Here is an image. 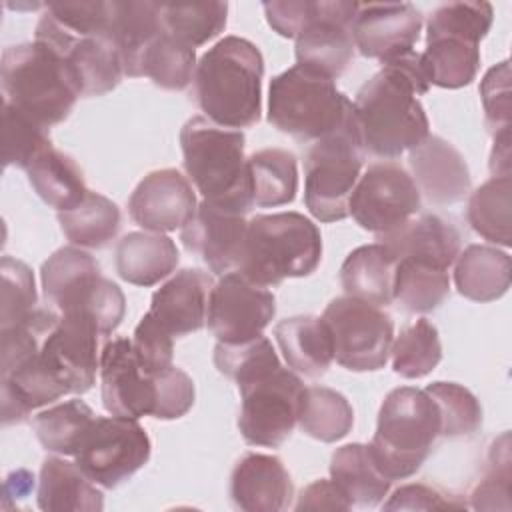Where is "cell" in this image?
<instances>
[{"mask_svg":"<svg viewBox=\"0 0 512 512\" xmlns=\"http://www.w3.org/2000/svg\"><path fill=\"white\" fill-rule=\"evenodd\" d=\"M428 88L420 54L412 50L384 62L356 92L352 104L368 154L394 160L430 134L428 116L418 100Z\"/></svg>","mask_w":512,"mask_h":512,"instance_id":"1","label":"cell"},{"mask_svg":"<svg viewBox=\"0 0 512 512\" xmlns=\"http://www.w3.org/2000/svg\"><path fill=\"white\" fill-rule=\"evenodd\" d=\"M264 58L256 44L224 36L196 62L194 100L222 128H250L262 112Z\"/></svg>","mask_w":512,"mask_h":512,"instance_id":"2","label":"cell"},{"mask_svg":"<svg viewBox=\"0 0 512 512\" xmlns=\"http://www.w3.org/2000/svg\"><path fill=\"white\" fill-rule=\"evenodd\" d=\"M322 260L318 226L300 212L256 214L248 220L238 272L270 288L286 278L310 276Z\"/></svg>","mask_w":512,"mask_h":512,"instance_id":"3","label":"cell"},{"mask_svg":"<svg viewBox=\"0 0 512 512\" xmlns=\"http://www.w3.org/2000/svg\"><path fill=\"white\" fill-rule=\"evenodd\" d=\"M244 146L240 130L222 128L206 116L190 118L180 130L184 170L204 200L248 214L254 200Z\"/></svg>","mask_w":512,"mask_h":512,"instance_id":"4","label":"cell"},{"mask_svg":"<svg viewBox=\"0 0 512 512\" xmlns=\"http://www.w3.org/2000/svg\"><path fill=\"white\" fill-rule=\"evenodd\" d=\"M0 80L4 102L46 130L66 120L80 98L64 58L40 40L8 46Z\"/></svg>","mask_w":512,"mask_h":512,"instance_id":"5","label":"cell"},{"mask_svg":"<svg viewBox=\"0 0 512 512\" xmlns=\"http://www.w3.org/2000/svg\"><path fill=\"white\" fill-rule=\"evenodd\" d=\"M440 436V414L426 390L400 386L386 394L368 444L374 462L390 480L420 470Z\"/></svg>","mask_w":512,"mask_h":512,"instance_id":"6","label":"cell"},{"mask_svg":"<svg viewBox=\"0 0 512 512\" xmlns=\"http://www.w3.org/2000/svg\"><path fill=\"white\" fill-rule=\"evenodd\" d=\"M40 280L46 302L58 314H82L102 336H110L120 326L126 312L124 292L100 274L96 258L82 248H58L42 264Z\"/></svg>","mask_w":512,"mask_h":512,"instance_id":"7","label":"cell"},{"mask_svg":"<svg viewBox=\"0 0 512 512\" xmlns=\"http://www.w3.org/2000/svg\"><path fill=\"white\" fill-rule=\"evenodd\" d=\"M352 100L334 80L294 64L270 80L268 122L300 142H316L336 130L352 112Z\"/></svg>","mask_w":512,"mask_h":512,"instance_id":"8","label":"cell"},{"mask_svg":"<svg viewBox=\"0 0 512 512\" xmlns=\"http://www.w3.org/2000/svg\"><path fill=\"white\" fill-rule=\"evenodd\" d=\"M354 106V104H352ZM366 158L354 108L330 134L312 142L304 160V204L320 222L350 216L348 202Z\"/></svg>","mask_w":512,"mask_h":512,"instance_id":"9","label":"cell"},{"mask_svg":"<svg viewBox=\"0 0 512 512\" xmlns=\"http://www.w3.org/2000/svg\"><path fill=\"white\" fill-rule=\"evenodd\" d=\"M304 388L300 376L284 366L238 382L242 398L238 428L242 438L252 446H282L298 424Z\"/></svg>","mask_w":512,"mask_h":512,"instance_id":"10","label":"cell"},{"mask_svg":"<svg viewBox=\"0 0 512 512\" xmlns=\"http://www.w3.org/2000/svg\"><path fill=\"white\" fill-rule=\"evenodd\" d=\"M334 360L352 372H374L386 366L394 342V322L380 308L354 296H338L324 308Z\"/></svg>","mask_w":512,"mask_h":512,"instance_id":"11","label":"cell"},{"mask_svg":"<svg viewBox=\"0 0 512 512\" xmlns=\"http://www.w3.org/2000/svg\"><path fill=\"white\" fill-rule=\"evenodd\" d=\"M150 452V438L136 418L96 416L74 458L94 484L116 488L150 460Z\"/></svg>","mask_w":512,"mask_h":512,"instance_id":"12","label":"cell"},{"mask_svg":"<svg viewBox=\"0 0 512 512\" xmlns=\"http://www.w3.org/2000/svg\"><path fill=\"white\" fill-rule=\"evenodd\" d=\"M422 198L412 176L396 162L384 160L358 178L348 210L356 224L376 236L388 234L420 212Z\"/></svg>","mask_w":512,"mask_h":512,"instance_id":"13","label":"cell"},{"mask_svg":"<svg viewBox=\"0 0 512 512\" xmlns=\"http://www.w3.org/2000/svg\"><path fill=\"white\" fill-rule=\"evenodd\" d=\"M274 314V294L232 270L212 286L206 324L218 342L242 344L262 336Z\"/></svg>","mask_w":512,"mask_h":512,"instance_id":"14","label":"cell"},{"mask_svg":"<svg viewBox=\"0 0 512 512\" xmlns=\"http://www.w3.org/2000/svg\"><path fill=\"white\" fill-rule=\"evenodd\" d=\"M102 334L82 314H60L56 326L44 336L38 362L66 394H86L100 370L98 342Z\"/></svg>","mask_w":512,"mask_h":512,"instance_id":"15","label":"cell"},{"mask_svg":"<svg viewBox=\"0 0 512 512\" xmlns=\"http://www.w3.org/2000/svg\"><path fill=\"white\" fill-rule=\"evenodd\" d=\"M34 40L46 42L64 58L80 96L112 92L124 76L120 52L110 36H72L42 14L34 30Z\"/></svg>","mask_w":512,"mask_h":512,"instance_id":"16","label":"cell"},{"mask_svg":"<svg viewBox=\"0 0 512 512\" xmlns=\"http://www.w3.org/2000/svg\"><path fill=\"white\" fill-rule=\"evenodd\" d=\"M358 2H312V12L296 36V64L316 70L332 80L344 74L352 56V20Z\"/></svg>","mask_w":512,"mask_h":512,"instance_id":"17","label":"cell"},{"mask_svg":"<svg viewBox=\"0 0 512 512\" xmlns=\"http://www.w3.org/2000/svg\"><path fill=\"white\" fill-rule=\"evenodd\" d=\"M102 404L112 416H152L156 404V376L138 364L130 338H112L100 352Z\"/></svg>","mask_w":512,"mask_h":512,"instance_id":"18","label":"cell"},{"mask_svg":"<svg viewBox=\"0 0 512 512\" xmlns=\"http://www.w3.org/2000/svg\"><path fill=\"white\" fill-rule=\"evenodd\" d=\"M196 194L190 180L176 168L146 174L128 200L134 224L146 232H172L184 228L196 214Z\"/></svg>","mask_w":512,"mask_h":512,"instance_id":"19","label":"cell"},{"mask_svg":"<svg viewBox=\"0 0 512 512\" xmlns=\"http://www.w3.org/2000/svg\"><path fill=\"white\" fill-rule=\"evenodd\" d=\"M248 220L246 214L222 204L202 200L192 220L182 228L184 248L198 254L214 274L238 270Z\"/></svg>","mask_w":512,"mask_h":512,"instance_id":"20","label":"cell"},{"mask_svg":"<svg viewBox=\"0 0 512 512\" xmlns=\"http://www.w3.org/2000/svg\"><path fill=\"white\" fill-rule=\"evenodd\" d=\"M422 12L408 2L402 4H358L352 20L354 48L366 58L382 64L414 50L420 38Z\"/></svg>","mask_w":512,"mask_h":512,"instance_id":"21","label":"cell"},{"mask_svg":"<svg viewBox=\"0 0 512 512\" xmlns=\"http://www.w3.org/2000/svg\"><path fill=\"white\" fill-rule=\"evenodd\" d=\"M408 164L420 194L434 206L462 202L470 192L472 178L464 156L440 136L428 134L408 150Z\"/></svg>","mask_w":512,"mask_h":512,"instance_id":"22","label":"cell"},{"mask_svg":"<svg viewBox=\"0 0 512 512\" xmlns=\"http://www.w3.org/2000/svg\"><path fill=\"white\" fill-rule=\"evenodd\" d=\"M212 286L210 274L184 268L152 294L146 314L174 338L198 332L206 324Z\"/></svg>","mask_w":512,"mask_h":512,"instance_id":"23","label":"cell"},{"mask_svg":"<svg viewBox=\"0 0 512 512\" xmlns=\"http://www.w3.org/2000/svg\"><path fill=\"white\" fill-rule=\"evenodd\" d=\"M292 478L280 458L250 452L242 456L230 474V498L246 512H278L290 506Z\"/></svg>","mask_w":512,"mask_h":512,"instance_id":"24","label":"cell"},{"mask_svg":"<svg viewBox=\"0 0 512 512\" xmlns=\"http://www.w3.org/2000/svg\"><path fill=\"white\" fill-rule=\"evenodd\" d=\"M376 240L394 256L396 262L408 258L446 270L454 264L462 246L458 228L438 214L414 216L400 228L376 236Z\"/></svg>","mask_w":512,"mask_h":512,"instance_id":"25","label":"cell"},{"mask_svg":"<svg viewBox=\"0 0 512 512\" xmlns=\"http://www.w3.org/2000/svg\"><path fill=\"white\" fill-rule=\"evenodd\" d=\"M274 338L290 370L320 378L334 360L332 336L322 316H292L274 326Z\"/></svg>","mask_w":512,"mask_h":512,"instance_id":"26","label":"cell"},{"mask_svg":"<svg viewBox=\"0 0 512 512\" xmlns=\"http://www.w3.org/2000/svg\"><path fill=\"white\" fill-rule=\"evenodd\" d=\"M76 462L48 456L38 478V508L44 512H100L104 494Z\"/></svg>","mask_w":512,"mask_h":512,"instance_id":"27","label":"cell"},{"mask_svg":"<svg viewBox=\"0 0 512 512\" xmlns=\"http://www.w3.org/2000/svg\"><path fill=\"white\" fill-rule=\"evenodd\" d=\"M116 272L134 286H154L172 274L180 254L172 238L156 232H128L114 254Z\"/></svg>","mask_w":512,"mask_h":512,"instance_id":"28","label":"cell"},{"mask_svg":"<svg viewBox=\"0 0 512 512\" xmlns=\"http://www.w3.org/2000/svg\"><path fill=\"white\" fill-rule=\"evenodd\" d=\"M454 262V284L464 298L474 302H492L508 292L512 260L496 246L470 244Z\"/></svg>","mask_w":512,"mask_h":512,"instance_id":"29","label":"cell"},{"mask_svg":"<svg viewBox=\"0 0 512 512\" xmlns=\"http://www.w3.org/2000/svg\"><path fill=\"white\" fill-rule=\"evenodd\" d=\"M394 256L380 244H364L352 250L340 266V284L346 296L360 298L374 306L394 302Z\"/></svg>","mask_w":512,"mask_h":512,"instance_id":"30","label":"cell"},{"mask_svg":"<svg viewBox=\"0 0 512 512\" xmlns=\"http://www.w3.org/2000/svg\"><path fill=\"white\" fill-rule=\"evenodd\" d=\"M330 480L352 506H378L390 492L392 480L384 476L366 444L340 446L330 460Z\"/></svg>","mask_w":512,"mask_h":512,"instance_id":"31","label":"cell"},{"mask_svg":"<svg viewBox=\"0 0 512 512\" xmlns=\"http://www.w3.org/2000/svg\"><path fill=\"white\" fill-rule=\"evenodd\" d=\"M162 30L160 4L110 2V38L120 52L124 76L134 78L140 54Z\"/></svg>","mask_w":512,"mask_h":512,"instance_id":"32","label":"cell"},{"mask_svg":"<svg viewBox=\"0 0 512 512\" xmlns=\"http://www.w3.org/2000/svg\"><path fill=\"white\" fill-rule=\"evenodd\" d=\"M26 174L34 192L58 212L72 210L88 194L80 166L54 146L42 152Z\"/></svg>","mask_w":512,"mask_h":512,"instance_id":"33","label":"cell"},{"mask_svg":"<svg viewBox=\"0 0 512 512\" xmlns=\"http://www.w3.org/2000/svg\"><path fill=\"white\" fill-rule=\"evenodd\" d=\"M428 84L456 90L472 84L480 70V44L454 38H426V50L420 54Z\"/></svg>","mask_w":512,"mask_h":512,"instance_id":"34","label":"cell"},{"mask_svg":"<svg viewBox=\"0 0 512 512\" xmlns=\"http://www.w3.org/2000/svg\"><path fill=\"white\" fill-rule=\"evenodd\" d=\"M252 200L260 208L290 204L298 192L296 156L284 148H264L246 158Z\"/></svg>","mask_w":512,"mask_h":512,"instance_id":"35","label":"cell"},{"mask_svg":"<svg viewBox=\"0 0 512 512\" xmlns=\"http://www.w3.org/2000/svg\"><path fill=\"white\" fill-rule=\"evenodd\" d=\"M298 426L320 442L342 440L354 426V410L344 394L328 386H306L298 406Z\"/></svg>","mask_w":512,"mask_h":512,"instance_id":"36","label":"cell"},{"mask_svg":"<svg viewBox=\"0 0 512 512\" xmlns=\"http://www.w3.org/2000/svg\"><path fill=\"white\" fill-rule=\"evenodd\" d=\"M468 224L484 240L508 248L512 244V180L492 176L478 186L468 200Z\"/></svg>","mask_w":512,"mask_h":512,"instance_id":"37","label":"cell"},{"mask_svg":"<svg viewBox=\"0 0 512 512\" xmlns=\"http://www.w3.org/2000/svg\"><path fill=\"white\" fill-rule=\"evenodd\" d=\"M64 236L80 248H104L120 230V208L110 198L88 190L72 210L58 212Z\"/></svg>","mask_w":512,"mask_h":512,"instance_id":"38","label":"cell"},{"mask_svg":"<svg viewBox=\"0 0 512 512\" xmlns=\"http://www.w3.org/2000/svg\"><path fill=\"white\" fill-rule=\"evenodd\" d=\"M196 70L194 48L162 30L140 54L134 78H150L164 90H184Z\"/></svg>","mask_w":512,"mask_h":512,"instance_id":"39","label":"cell"},{"mask_svg":"<svg viewBox=\"0 0 512 512\" xmlns=\"http://www.w3.org/2000/svg\"><path fill=\"white\" fill-rule=\"evenodd\" d=\"M96 414L84 400H66L32 418L38 442L54 454L76 456Z\"/></svg>","mask_w":512,"mask_h":512,"instance_id":"40","label":"cell"},{"mask_svg":"<svg viewBox=\"0 0 512 512\" xmlns=\"http://www.w3.org/2000/svg\"><path fill=\"white\" fill-rule=\"evenodd\" d=\"M450 294L446 268L402 258L394 272V300L410 314L436 310Z\"/></svg>","mask_w":512,"mask_h":512,"instance_id":"41","label":"cell"},{"mask_svg":"<svg viewBox=\"0 0 512 512\" xmlns=\"http://www.w3.org/2000/svg\"><path fill=\"white\" fill-rule=\"evenodd\" d=\"M164 30L182 44L196 48L216 38L228 20L226 2H194V4H160Z\"/></svg>","mask_w":512,"mask_h":512,"instance_id":"42","label":"cell"},{"mask_svg":"<svg viewBox=\"0 0 512 512\" xmlns=\"http://www.w3.org/2000/svg\"><path fill=\"white\" fill-rule=\"evenodd\" d=\"M390 354L396 374L410 380L424 378L442 360L438 328L426 318L416 320L396 336Z\"/></svg>","mask_w":512,"mask_h":512,"instance_id":"43","label":"cell"},{"mask_svg":"<svg viewBox=\"0 0 512 512\" xmlns=\"http://www.w3.org/2000/svg\"><path fill=\"white\" fill-rule=\"evenodd\" d=\"M440 414V436H472L482 426V406L478 398L456 382H432L424 388Z\"/></svg>","mask_w":512,"mask_h":512,"instance_id":"44","label":"cell"},{"mask_svg":"<svg viewBox=\"0 0 512 512\" xmlns=\"http://www.w3.org/2000/svg\"><path fill=\"white\" fill-rule=\"evenodd\" d=\"M494 18L490 2H450L436 8L426 24V38L454 36L474 44L488 34Z\"/></svg>","mask_w":512,"mask_h":512,"instance_id":"45","label":"cell"},{"mask_svg":"<svg viewBox=\"0 0 512 512\" xmlns=\"http://www.w3.org/2000/svg\"><path fill=\"white\" fill-rule=\"evenodd\" d=\"M4 124V166H28L48 148H52L48 130L24 116L20 110L4 102L2 110Z\"/></svg>","mask_w":512,"mask_h":512,"instance_id":"46","label":"cell"},{"mask_svg":"<svg viewBox=\"0 0 512 512\" xmlns=\"http://www.w3.org/2000/svg\"><path fill=\"white\" fill-rule=\"evenodd\" d=\"M214 366L220 374L238 384L282 364L272 348V342L266 336H256L242 344L218 342L214 346Z\"/></svg>","mask_w":512,"mask_h":512,"instance_id":"47","label":"cell"},{"mask_svg":"<svg viewBox=\"0 0 512 512\" xmlns=\"http://www.w3.org/2000/svg\"><path fill=\"white\" fill-rule=\"evenodd\" d=\"M2 272V308H0V328L14 326L28 318L38 306L34 274L28 264L18 258L4 256L0 262Z\"/></svg>","mask_w":512,"mask_h":512,"instance_id":"48","label":"cell"},{"mask_svg":"<svg viewBox=\"0 0 512 512\" xmlns=\"http://www.w3.org/2000/svg\"><path fill=\"white\" fill-rule=\"evenodd\" d=\"M472 508L496 510L510 508V436L504 432L492 442L488 466L472 492Z\"/></svg>","mask_w":512,"mask_h":512,"instance_id":"49","label":"cell"},{"mask_svg":"<svg viewBox=\"0 0 512 512\" xmlns=\"http://www.w3.org/2000/svg\"><path fill=\"white\" fill-rule=\"evenodd\" d=\"M130 340L138 364L146 374L156 376L174 366V336L156 324L148 314L140 318Z\"/></svg>","mask_w":512,"mask_h":512,"instance_id":"50","label":"cell"},{"mask_svg":"<svg viewBox=\"0 0 512 512\" xmlns=\"http://www.w3.org/2000/svg\"><path fill=\"white\" fill-rule=\"evenodd\" d=\"M194 382L178 366L156 374V404L152 416L158 420L182 418L194 404Z\"/></svg>","mask_w":512,"mask_h":512,"instance_id":"51","label":"cell"},{"mask_svg":"<svg viewBox=\"0 0 512 512\" xmlns=\"http://www.w3.org/2000/svg\"><path fill=\"white\" fill-rule=\"evenodd\" d=\"M510 62L504 60L490 68L480 84V96L486 112V126L496 136L510 130Z\"/></svg>","mask_w":512,"mask_h":512,"instance_id":"52","label":"cell"},{"mask_svg":"<svg viewBox=\"0 0 512 512\" xmlns=\"http://www.w3.org/2000/svg\"><path fill=\"white\" fill-rule=\"evenodd\" d=\"M468 504L438 486H428L422 482L406 484L394 490L388 502H384V510H452L466 508Z\"/></svg>","mask_w":512,"mask_h":512,"instance_id":"53","label":"cell"},{"mask_svg":"<svg viewBox=\"0 0 512 512\" xmlns=\"http://www.w3.org/2000/svg\"><path fill=\"white\" fill-rule=\"evenodd\" d=\"M312 12V0L264 2V14L274 32L284 38H296Z\"/></svg>","mask_w":512,"mask_h":512,"instance_id":"54","label":"cell"},{"mask_svg":"<svg viewBox=\"0 0 512 512\" xmlns=\"http://www.w3.org/2000/svg\"><path fill=\"white\" fill-rule=\"evenodd\" d=\"M352 504L346 500V496L338 490V486L332 480H316L308 484L294 510H350Z\"/></svg>","mask_w":512,"mask_h":512,"instance_id":"55","label":"cell"},{"mask_svg":"<svg viewBox=\"0 0 512 512\" xmlns=\"http://www.w3.org/2000/svg\"><path fill=\"white\" fill-rule=\"evenodd\" d=\"M510 130H504L494 136V148L490 154V170L494 176H510Z\"/></svg>","mask_w":512,"mask_h":512,"instance_id":"56","label":"cell"},{"mask_svg":"<svg viewBox=\"0 0 512 512\" xmlns=\"http://www.w3.org/2000/svg\"><path fill=\"white\" fill-rule=\"evenodd\" d=\"M34 488V474H30L28 470H14L6 476V482H4V496L6 500L10 496H16V498H26Z\"/></svg>","mask_w":512,"mask_h":512,"instance_id":"57","label":"cell"}]
</instances>
